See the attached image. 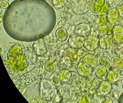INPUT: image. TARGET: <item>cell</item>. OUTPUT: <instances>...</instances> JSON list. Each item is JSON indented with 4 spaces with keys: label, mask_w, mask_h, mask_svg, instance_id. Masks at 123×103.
Wrapping results in <instances>:
<instances>
[{
    "label": "cell",
    "mask_w": 123,
    "mask_h": 103,
    "mask_svg": "<svg viewBox=\"0 0 123 103\" xmlns=\"http://www.w3.org/2000/svg\"><path fill=\"white\" fill-rule=\"evenodd\" d=\"M0 8H1L5 9L7 8L9 5L8 3L6 1H0Z\"/></svg>",
    "instance_id": "cell-29"
},
{
    "label": "cell",
    "mask_w": 123,
    "mask_h": 103,
    "mask_svg": "<svg viewBox=\"0 0 123 103\" xmlns=\"http://www.w3.org/2000/svg\"><path fill=\"white\" fill-rule=\"evenodd\" d=\"M83 61L91 67H94L97 64L98 60L96 57L92 54L86 55L83 58Z\"/></svg>",
    "instance_id": "cell-15"
},
{
    "label": "cell",
    "mask_w": 123,
    "mask_h": 103,
    "mask_svg": "<svg viewBox=\"0 0 123 103\" xmlns=\"http://www.w3.org/2000/svg\"><path fill=\"white\" fill-rule=\"evenodd\" d=\"M84 84L87 88L91 90L96 89L99 86L98 80L90 75L86 77Z\"/></svg>",
    "instance_id": "cell-10"
},
{
    "label": "cell",
    "mask_w": 123,
    "mask_h": 103,
    "mask_svg": "<svg viewBox=\"0 0 123 103\" xmlns=\"http://www.w3.org/2000/svg\"><path fill=\"white\" fill-rule=\"evenodd\" d=\"M92 3L97 6L102 7L105 4V1L104 0H94L92 1Z\"/></svg>",
    "instance_id": "cell-27"
},
{
    "label": "cell",
    "mask_w": 123,
    "mask_h": 103,
    "mask_svg": "<svg viewBox=\"0 0 123 103\" xmlns=\"http://www.w3.org/2000/svg\"><path fill=\"white\" fill-rule=\"evenodd\" d=\"M114 30V26L109 24L98 26L97 28L98 31L103 35H113Z\"/></svg>",
    "instance_id": "cell-11"
},
{
    "label": "cell",
    "mask_w": 123,
    "mask_h": 103,
    "mask_svg": "<svg viewBox=\"0 0 123 103\" xmlns=\"http://www.w3.org/2000/svg\"><path fill=\"white\" fill-rule=\"evenodd\" d=\"M122 84H123V78L122 79Z\"/></svg>",
    "instance_id": "cell-31"
},
{
    "label": "cell",
    "mask_w": 123,
    "mask_h": 103,
    "mask_svg": "<svg viewBox=\"0 0 123 103\" xmlns=\"http://www.w3.org/2000/svg\"><path fill=\"white\" fill-rule=\"evenodd\" d=\"M85 39L84 37L74 35L70 38L69 42L72 48L80 49L84 46Z\"/></svg>",
    "instance_id": "cell-8"
},
{
    "label": "cell",
    "mask_w": 123,
    "mask_h": 103,
    "mask_svg": "<svg viewBox=\"0 0 123 103\" xmlns=\"http://www.w3.org/2000/svg\"><path fill=\"white\" fill-rule=\"evenodd\" d=\"M123 33V27L120 25L114 26L113 35L120 34Z\"/></svg>",
    "instance_id": "cell-26"
},
{
    "label": "cell",
    "mask_w": 123,
    "mask_h": 103,
    "mask_svg": "<svg viewBox=\"0 0 123 103\" xmlns=\"http://www.w3.org/2000/svg\"><path fill=\"white\" fill-rule=\"evenodd\" d=\"M49 2L56 9L62 10L65 5L67 1L51 0L49 1Z\"/></svg>",
    "instance_id": "cell-20"
},
{
    "label": "cell",
    "mask_w": 123,
    "mask_h": 103,
    "mask_svg": "<svg viewBox=\"0 0 123 103\" xmlns=\"http://www.w3.org/2000/svg\"><path fill=\"white\" fill-rule=\"evenodd\" d=\"M115 8L119 13L120 16L123 19V3H121L117 4Z\"/></svg>",
    "instance_id": "cell-25"
},
{
    "label": "cell",
    "mask_w": 123,
    "mask_h": 103,
    "mask_svg": "<svg viewBox=\"0 0 123 103\" xmlns=\"http://www.w3.org/2000/svg\"><path fill=\"white\" fill-rule=\"evenodd\" d=\"M119 76V74L118 70L113 68L109 71L106 79L109 83L113 84L117 81Z\"/></svg>",
    "instance_id": "cell-13"
},
{
    "label": "cell",
    "mask_w": 123,
    "mask_h": 103,
    "mask_svg": "<svg viewBox=\"0 0 123 103\" xmlns=\"http://www.w3.org/2000/svg\"><path fill=\"white\" fill-rule=\"evenodd\" d=\"M99 86L100 92L104 95L109 94L111 90V84L107 81L102 82L99 84Z\"/></svg>",
    "instance_id": "cell-17"
},
{
    "label": "cell",
    "mask_w": 123,
    "mask_h": 103,
    "mask_svg": "<svg viewBox=\"0 0 123 103\" xmlns=\"http://www.w3.org/2000/svg\"><path fill=\"white\" fill-rule=\"evenodd\" d=\"M113 42L117 44L123 42V33L120 34L114 35L112 37Z\"/></svg>",
    "instance_id": "cell-22"
},
{
    "label": "cell",
    "mask_w": 123,
    "mask_h": 103,
    "mask_svg": "<svg viewBox=\"0 0 123 103\" xmlns=\"http://www.w3.org/2000/svg\"><path fill=\"white\" fill-rule=\"evenodd\" d=\"M108 72L107 68L98 65L95 68V75L99 79H106Z\"/></svg>",
    "instance_id": "cell-12"
},
{
    "label": "cell",
    "mask_w": 123,
    "mask_h": 103,
    "mask_svg": "<svg viewBox=\"0 0 123 103\" xmlns=\"http://www.w3.org/2000/svg\"><path fill=\"white\" fill-rule=\"evenodd\" d=\"M101 8L102 7L97 6L93 3H91L90 5V10L95 13L98 14L100 11Z\"/></svg>",
    "instance_id": "cell-23"
},
{
    "label": "cell",
    "mask_w": 123,
    "mask_h": 103,
    "mask_svg": "<svg viewBox=\"0 0 123 103\" xmlns=\"http://www.w3.org/2000/svg\"><path fill=\"white\" fill-rule=\"evenodd\" d=\"M111 64L114 68L117 70L123 68V60L120 57L115 56L112 58Z\"/></svg>",
    "instance_id": "cell-16"
},
{
    "label": "cell",
    "mask_w": 123,
    "mask_h": 103,
    "mask_svg": "<svg viewBox=\"0 0 123 103\" xmlns=\"http://www.w3.org/2000/svg\"><path fill=\"white\" fill-rule=\"evenodd\" d=\"M99 45V39L93 35H89L85 39L84 46L87 50L93 51L96 49Z\"/></svg>",
    "instance_id": "cell-5"
},
{
    "label": "cell",
    "mask_w": 123,
    "mask_h": 103,
    "mask_svg": "<svg viewBox=\"0 0 123 103\" xmlns=\"http://www.w3.org/2000/svg\"><path fill=\"white\" fill-rule=\"evenodd\" d=\"M109 11V10L108 5L107 2H106L105 1V4H104V6H102L100 11L98 14L99 15V16L100 15H104L106 14V13H107Z\"/></svg>",
    "instance_id": "cell-24"
},
{
    "label": "cell",
    "mask_w": 123,
    "mask_h": 103,
    "mask_svg": "<svg viewBox=\"0 0 123 103\" xmlns=\"http://www.w3.org/2000/svg\"><path fill=\"white\" fill-rule=\"evenodd\" d=\"M95 23L98 26L107 24H109L107 16L106 15H100L96 18Z\"/></svg>",
    "instance_id": "cell-21"
},
{
    "label": "cell",
    "mask_w": 123,
    "mask_h": 103,
    "mask_svg": "<svg viewBox=\"0 0 123 103\" xmlns=\"http://www.w3.org/2000/svg\"><path fill=\"white\" fill-rule=\"evenodd\" d=\"M118 103H123V92L120 95L118 100Z\"/></svg>",
    "instance_id": "cell-30"
},
{
    "label": "cell",
    "mask_w": 123,
    "mask_h": 103,
    "mask_svg": "<svg viewBox=\"0 0 123 103\" xmlns=\"http://www.w3.org/2000/svg\"><path fill=\"white\" fill-rule=\"evenodd\" d=\"M77 103H91L90 98L87 93L83 92L77 96L76 98Z\"/></svg>",
    "instance_id": "cell-19"
},
{
    "label": "cell",
    "mask_w": 123,
    "mask_h": 103,
    "mask_svg": "<svg viewBox=\"0 0 123 103\" xmlns=\"http://www.w3.org/2000/svg\"><path fill=\"white\" fill-rule=\"evenodd\" d=\"M56 38L59 41H65L68 39V34L67 30L63 27H60L55 32Z\"/></svg>",
    "instance_id": "cell-14"
},
{
    "label": "cell",
    "mask_w": 123,
    "mask_h": 103,
    "mask_svg": "<svg viewBox=\"0 0 123 103\" xmlns=\"http://www.w3.org/2000/svg\"><path fill=\"white\" fill-rule=\"evenodd\" d=\"M63 58L67 64L69 65H72L77 63L78 59V56L75 49L70 48L64 51Z\"/></svg>",
    "instance_id": "cell-3"
},
{
    "label": "cell",
    "mask_w": 123,
    "mask_h": 103,
    "mask_svg": "<svg viewBox=\"0 0 123 103\" xmlns=\"http://www.w3.org/2000/svg\"><path fill=\"white\" fill-rule=\"evenodd\" d=\"M77 70L79 75L83 77H86L90 75L92 72V67L83 61H81L78 64Z\"/></svg>",
    "instance_id": "cell-7"
},
{
    "label": "cell",
    "mask_w": 123,
    "mask_h": 103,
    "mask_svg": "<svg viewBox=\"0 0 123 103\" xmlns=\"http://www.w3.org/2000/svg\"><path fill=\"white\" fill-rule=\"evenodd\" d=\"M60 77L64 81L70 85H74L77 84L80 79V75L75 71L64 70L60 74Z\"/></svg>",
    "instance_id": "cell-2"
},
{
    "label": "cell",
    "mask_w": 123,
    "mask_h": 103,
    "mask_svg": "<svg viewBox=\"0 0 123 103\" xmlns=\"http://www.w3.org/2000/svg\"><path fill=\"white\" fill-rule=\"evenodd\" d=\"M91 27L90 25L86 23L79 24L74 29V35H78L84 37L88 36L90 35L91 31Z\"/></svg>",
    "instance_id": "cell-6"
},
{
    "label": "cell",
    "mask_w": 123,
    "mask_h": 103,
    "mask_svg": "<svg viewBox=\"0 0 123 103\" xmlns=\"http://www.w3.org/2000/svg\"><path fill=\"white\" fill-rule=\"evenodd\" d=\"M112 37L108 35H103L99 39V45L102 49L109 48L112 44Z\"/></svg>",
    "instance_id": "cell-9"
},
{
    "label": "cell",
    "mask_w": 123,
    "mask_h": 103,
    "mask_svg": "<svg viewBox=\"0 0 123 103\" xmlns=\"http://www.w3.org/2000/svg\"><path fill=\"white\" fill-rule=\"evenodd\" d=\"M97 64L98 65L108 68L111 64V60L108 57L102 56L98 59Z\"/></svg>",
    "instance_id": "cell-18"
},
{
    "label": "cell",
    "mask_w": 123,
    "mask_h": 103,
    "mask_svg": "<svg viewBox=\"0 0 123 103\" xmlns=\"http://www.w3.org/2000/svg\"><path fill=\"white\" fill-rule=\"evenodd\" d=\"M101 103H113V102L110 97H108V96H105L102 98Z\"/></svg>",
    "instance_id": "cell-28"
},
{
    "label": "cell",
    "mask_w": 123,
    "mask_h": 103,
    "mask_svg": "<svg viewBox=\"0 0 123 103\" xmlns=\"http://www.w3.org/2000/svg\"><path fill=\"white\" fill-rule=\"evenodd\" d=\"M70 4L71 10L76 15H84L90 10V3L86 0H72Z\"/></svg>",
    "instance_id": "cell-1"
},
{
    "label": "cell",
    "mask_w": 123,
    "mask_h": 103,
    "mask_svg": "<svg viewBox=\"0 0 123 103\" xmlns=\"http://www.w3.org/2000/svg\"><path fill=\"white\" fill-rule=\"evenodd\" d=\"M106 16L109 24L114 26L120 25L122 22L123 19L115 8L109 10Z\"/></svg>",
    "instance_id": "cell-4"
}]
</instances>
